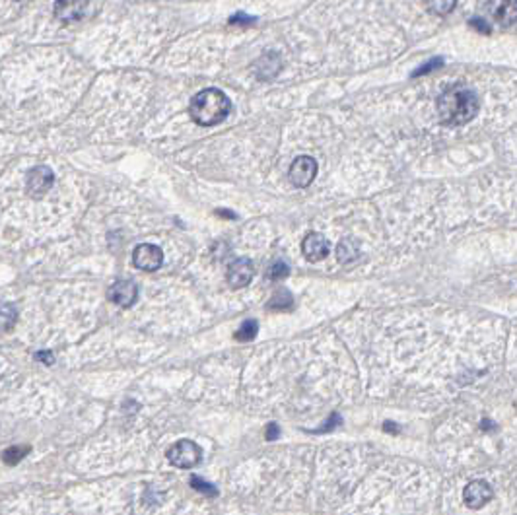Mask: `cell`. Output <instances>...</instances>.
<instances>
[{"mask_svg":"<svg viewBox=\"0 0 517 515\" xmlns=\"http://www.w3.org/2000/svg\"><path fill=\"white\" fill-rule=\"evenodd\" d=\"M290 274V268L286 263H282V261H276L273 265L268 266V271H266V278L268 281H282V278H286Z\"/></svg>","mask_w":517,"mask_h":515,"instance_id":"obj_18","label":"cell"},{"mask_svg":"<svg viewBox=\"0 0 517 515\" xmlns=\"http://www.w3.org/2000/svg\"><path fill=\"white\" fill-rule=\"evenodd\" d=\"M280 70V59L276 53L263 55L257 61V74L261 78H274Z\"/></svg>","mask_w":517,"mask_h":515,"instance_id":"obj_13","label":"cell"},{"mask_svg":"<svg viewBox=\"0 0 517 515\" xmlns=\"http://www.w3.org/2000/svg\"><path fill=\"white\" fill-rule=\"evenodd\" d=\"M479 111V99L471 90L449 88L438 98V115L445 125H465Z\"/></svg>","mask_w":517,"mask_h":515,"instance_id":"obj_1","label":"cell"},{"mask_svg":"<svg viewBox=\"0 0 517 515\" xmlns=\"http://www.w3.org/2000/svg\"><path fill=\"white\" fill-rule=\"evenodd\" d=\"M336 257L339 261L343 263V265H350V263H354L358 257H360V247H358V243L354 239H343V242L336 245Z\"/></svg>","mask_w":517,"mask_h":515,"instance_id":"obj_14","label":"cell"},{"mask_svg":"<svg viewBox=\"0 0 517 515\" xmlns=\"http://www.w3.org/2000/svg\"><path fill=\"white\" fill-rule=\"evenodd\" d=\"M302 251H304V257L307 259L309 263H319V261H323V259L329 255L331 245H329L325 235L317 234V232H312V234H307L304 237Z\"/></svg>","mask_w":517,"mask_h":515,"instance_id":"obj_8","label":"cell"},{"mask_svg":"<svg viewBox=\"0 0 517 515\" xmlns=\"http://www.w3.org/2000/svg\"><path fill=\"white\" fill-rule=\"evenodd\" d=\"M132 263L140 271H146V273H154L158 271L164 263V253L158 245H152V243H142L138 245L135 253H132Z\"/></svg>","mask_w":517,"mask_h":515,"instance_id":"obj_4","label":"cell"},{"mask_svg":"<svg viewBox=\"0 0 517 515\" xmlns=\"http://www.w3.org/2000/svg\"><path fill=\"white\" fill-rule=\"evenodd\" d=\"M16 2H22V0H16Z\"/></svg>","mask_w":517,"mask_h":515,"instance_id":"obj_27","label":"cell"},{"mask_svg":"<svg viewBox=\"0 0 517 515\" xmlns=\"http://www.w3.org/2000/svg\"><path fill=\"white\" fill-rule=\"evenodd\" d=\"M488 10L506 28L516 26L517 0H488Z\"/></svg>","mask_w":517,"mask_h":515,"instance_id":"obj_12","label":"cell"},{"mask_svg":"<svg viewBox=\"0 0 517 515\" xmlns=\"http://www.w3.org/2000/svg\"><path fill=\"white\" fill-rule=\"evenodd\" d=\"M191 485H193V488H195V490H200V492L212 494V496H216V490L212 488V485H208V482H205V480H200L198 477L191 478Z\"/></svg>","mask_w":517,"mask_h":515,"instance_id":"obj_21","label":"cell"},{"mask_svg":"<svg viewBox=\"0 0 517 515\" xmlns=\"http://www.w3.org/2000/svg\"><path fill=\"white\" fill-rule=\"evenodd\" d=\"M441 64H443V61H440V59H433L430 64H424L422 69H419L416 72H414V76H420V74H424V72H432V70L436 69H440Z\"/></svg>","mask_w":517,"mask_h":515,"instance_id":"obj_23","label":"cell"},{"mask_svg":"<svg viewBox=\"0 0 517 515\" xmlns=\"http://www.w3.org/2000/svg\"><path fill=\"white\" fill-rule=\"evenodd\" d=\"M107 295H109V300L113 303H117V305H121V307H130L132 303L137 302L138 286L132 281H117L113 286L109 288Z\"/></svg>","mask_w":517,"mask_h":515,"instance_id":"obj_10","label":"cell"},{"mask_svg":"<svg viewBox=\"0 0 517 515\" xmlns=\"http://www.w3.org/2000/svg\"><path fill=\"white\" fill-rule=\"evenodd\" d=\"M30 453V446H14V447H8L6 451L2 453V461L10 465V467H14L18 463L22 461L25 455Z\"/></svg>","mask_w":517,"mask_h":515,"instance_id":"obj_16","label":"cell"},{"mask_svg":"<svg viewBox=\"0 0 517 515\" xmlns=\"http://www.w3.org/2000/svg\"><path fill=\"white\" fill-rule=\"evenodd\" d=\"M251 22H253V18H247L245 14H237L229 20V23H251Z\"/></svg>","mask_w":517,"mask_h":515,"instance_id":"obj_26","label":"cell"},{"mask_svg":"<svg viewBox=\"0 0 517 515\" xmlns=\"http://www.w3.org/2000/svg\"><path fill=\"white\" fill-rule=\"evenodd\" d=\"M229 99L226 94H222L216 88H208V90L198 91L195 98L191 99V117L193 121L200 125V127H212L222 123L229 113Z\"/></svg>","mask_w":517,"mask_h":515,"instance_id":"obj_2","label":"cell"},{"mask_svg":"<svg viewBox=\"0 0 517 515\" xmlns=\"http://www.w3.org/2000/svg\"><path fill=\"white\" fill-rule=\"evenodd\" d=\"M265 436H266V440H268V441L278 440V438H280V428H278V424H274V422H273V424L266 426Z\"/></svg>","mask_w":517,"mask_h":515,"instance_id":"obj_22","label":"cell"},{"mask_svg":"<svg viewBox=\"0 0 517 515\" xmlns=\"http://www.w3.org/2000/svg\"><path fill=\"white\" fill-rule=\"evenodd\" d=\"M35 358H38V360H41V362H43V364H47V366L55 364V354H53V352H49V350H41V352H38V354H35Z\"/></svg>","mask_w":517,"mask_h":515,"instance_id":"obj_24","label":"cell"},{"mask_svg":"<svg viewBox=\"0 0 517 515\" xmlns=\"http://www.w3.org/2000/svg\"><path fill=\"white\" fill-rule=\"evenodd\" d=\"M317 175V162L309 156H300V158L290 167V181L296 187H307Z\"/></svg>","mask_w":517,"mask_h":515,"instance_id":"obj_6","label":"cell"},{"mask_svg":"<svg viewBox=\"0 0 517 515\" xmlns=\"http://www.w3.org/2000/svg\"><path fill=\"white\" fill-rule=\"evenodd\" d=\"M55 175L53 171L45 166H39L35 169H31L28 174V179H25V189H28V195L33 198H41L45 195L47 191L53 187Z\"/></svg>","mask_w":517,"mask_h":515,"instance_id":"obj_5","label":"cell"},{"mask_svg":"<svg viewBox=\"0 0 517 515\" xmlns=\"http://www.w3.org/2000/svg\"><path fill=\"white\" fill-rule=\"evenodd\" d=\"M255 268L249 259H236L228 266V282L232 288H245L251 282Z\"/></svg>","mask_w":517,"mask_h":515,"instance_id":"obj_9","label":"cell"},{"mask_svg":"<svg viewBox=\"0 0 517 515\" xmlns=\"http://www.w3.org/2000/svg\"><path fill=\"white\" fill-rule=\"evenodd\" d=\"M290 305H292V295H290V292H286V290L276 292V294L273 295L271 303H268L271 310H288Z\"/></svg>","mask_w":517,"mask_h":515,"instance_id":"obj_19","label":"cell"},{"mask_svg":"<svg viewBox=\"0 0 517 515\" xmlns=\"http://www.w3.org/2000/svg\"><path fill=\"white\" fill-rule=\"evenodd\" d=\"M88 0H57L55 2V16L64 23L76 22L86 14Z\"/></svg>","mask_w":517,"mask_h":515,"instance_id":"obj_11","label":"cell"},{"mask_svg":"<svg viewBox=\"0 0 517 515\" xmlns=\"http://www.w3.org/2000/svg\"><path fill=\"white\" fill-rule=\"evenodd\" d=\"M492 488L488 482L484 480H472L469 485L465 486L463 492V500L467 504V508L471 509H480L487 506L488 502L492 500Z\"/></svg>","mask_w":517,"mask_h":515,"instance_id":"obj_7","label":"cell"},{"mask_svg":"<svg viewBox=\"0 0 517 515\" xmlns=\"http://www.w3.org/2000/svg\"><path fill=\"white\" fill-rule=\"evenodd\" d=\"M469 23H471L472 28H479V31H482V33H490V26H488L484 20H480V18H477V20H471Z\"/></svg>","mask_w":517,"mask_h":515,"instance_id":"obj_25","label":"cell"},{"mask_svg":"<svg viewBox=\"0 0 517 515\" xmlns=\"http://www.w3.org/2000/svg\"><path fill=\"white\" fill-rule=\"evenodd\" d=\"M200 457H203L200 447L191 440L177 441L168 451V461L179 469H193L195 465H198Z\"/></svg>","mask_w":517,"mask_h":515,"instance_id":"obj_3","label":"cell"},{"mask_svg":"<svg viewBox=\"0 0 517 515\" xmlns=\"http://www.w3.org/2000/svg\"><path fill=\"white\" fill-rule=\"evenodd\" d=\"M18 321V310L14 303H0V331H12Z\"/></svg>","mask_w":517,"mask_h":515,"instance_id":"obj_15","label":"cell"},{"mask_svg":"<svg viewBox=\"0 0 517 515\" xmlns=\"http://www.w3.org/2000/svg\"><path fill=\"white\" fill-rule=\"evenodd\" d=\"M455 2L457 0H428V6H430L433 14L445 16L455 8Z\"/></svg>","mask_w":517,"mask_h":515,"instance_id":"obj_20","label":"cell"},{"mask_svg":"<svg viewBox=\"0 0 517 515\" xmlns=\"http://www.w3.org/2000/svg\"><path fill=\"white\" fill-rule=\"evenodd\" d=\"M257 331H258L257 321H253V319H247L244 325L239 327V331L236 333V341L251 342L253 339L257 336Z\"/></svg>","mask_w":517,"mask_h":515,"instance_id":"obj_17","label":"cell"}]
</instances>
